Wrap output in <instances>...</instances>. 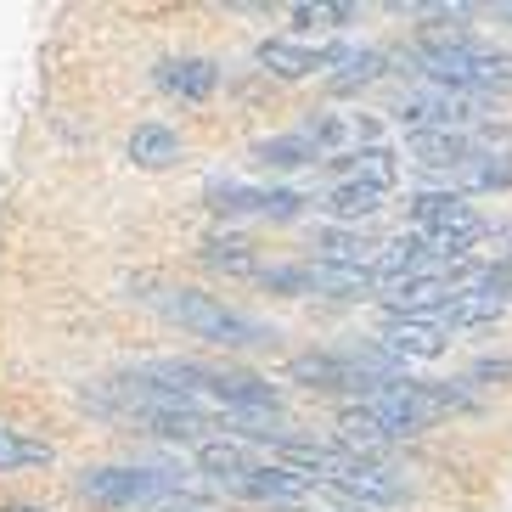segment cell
<instances>
[{"mask_svg":"<svg viewBox=\"0 0 512 512\" xmlns=\"http://www.w3.org/2000/svg\"><path fill=\"white\" fill-rule=\"evenodd\" d=\"M411 68L428 85H451V91H467V96L512 85V57L484 51L473 34H456V40H439V46H411Z\"/></svg>","mask_w":512,"mask_h":512,"instance_id":"obj_2","label":"cell"},{"mask_svg":"<svg viewBox=\"0 0 512 512\" xmlns=\"http://www.w3.org/2000/svg\"><path fill=\"white\" fill-rule=\"evenodd\" d=\"M383 197L389 192H377V186H366V181H338L321 197V209H327L338 226H361V220H372V214L383 209Z\"/></svg>","mask_w":512,"mask_h":512,"instance_id":"obj_18","label":"cell"},{"mask_svg":"<svg viewBox=\"0 0 512 512\" xmlns=\"http://www.w3.org/2000/svg\"><path fill=\"white\" fill-rule=\"evenodd\" d=\"M299 130L316 141L321 158H349V152H361V147H377V124L361 119V113H332V107H321Z\"/></svg>","mask_w":512,"mask_h":512,"instance_id":"obj_10","label":"cell"},{"mask_svg":"<svg viewBox=\"0 0 512 512\" xmlns=\"http://www.w3.org/2000/svg\"><path fill=\"white\" fill-rule=\"evenodd\" d=\"M445 181V192H501V186H512V152H496V147H484L473 152L462 169H451V175H439Z\"/></svg>","mask_w":512,"mask_h":512,"instance_id":"obj_15","label":"cell"},{"mask_svg":"<svg viewBox=\"0 0 512 512\" xmlns=\"http://www.w3.org/2000/svg\"><path fill=\"white\" fill-rule=\"evenodd\" d=\"M51 462H57L51 439H29L23 428L0 422V473H29V467H51Z\"/></svg>","mask_w":512,"mask_h":512,"instance_id":"obj_21","label":"cell"},{"mask_svg":"<svg viewBox=\"0 0 512 512\" xmlns=\"http://www.w3.org/2000/svg\"><path fill=\"white\" fill-rule=\"evenodd\" d=\"M220 490H231V496H242V501H304L316 484L304 479V473H293V467H282V462H271V456H254V462L242 467L237 479H226Z\"/></svg>","mask_w":512,"mask_h":512,"instance_id":"obj_9","label":"cell"},{"mask_svg":"<svg viewBox=\"0 0 512 512\" xmlns=\"http://www.w3.org/2000/svg\"><path fill=\"white\" fill-rule=\"evenodd\" d=\"M248 462H254V451H248L242 439H203V445H197V467H203V473H209L214 484L237 479V473H242Z\"/></svg>","mask_w":512,"mask_h":512,"instance_id":"obj_24","label":"cell"},{"mask_svg":"<svg viewBox=\"0 0 512 512\" xmlns=\"http://www.w3.org/2000/svg\"><path fill=\"white\" fill-rule=\"evenodd\" d=\"M496 17H501V23H512V0H501V6H496Z\"/></svg>","mask_w":512,"mask_h":512,"instance_id":"obj_28","label":"cell"},{"mask_svg":"<svg viewBox=\"0 0 512 512\" xmlns=\"http://www.w3.org/2000/svg\"><path fill=\"white\" fill-rule=\"evenodd\" d=\"M6 512H40V507H29V501H12V507H6Z\"/></svg>","mask_w":512,"mask_h":512,"instance_id":"obj_29","label":"cell"},{"mask_svg":"<svg viewBox=\"0 0 512 512\" xmlns=\"http://www.w3.org/2000/svg\"><path fill=\"white\" fill-rule=\"evenodd\" d=\"M327 490L332 496L361 501V507H400V501H406V479H400L389 462H372V456H361L349 473H338Z\"/></svg>","mask_w":512,"mask_h":512,"instance_id":"obj_11","label":"cell"},{"mask_svg":"<svg viewBox=\"0 0 512 512\" xmlns=\"http://www.w3.org/2000/svg\"><path fill=\"white\" fill-rule=\"evenodd\" d=\"M383 68H389V57L383 51H349V62L332 74V91L349 96V91H361V85H372V79H383Z\"/></svg>","mask_w":512,"mask_h":512,"instance_id":"obj_26","label":"cell"},{"mask_svg":"<svg viewBox=\"0 0 512 512\" xmlns=\"http://www.w3.org/2000/svg\"><path fill=\"white\" fill-rule=\"evenodd\" d=\"M74 496L96 512H130V507H164L181 496V473L169 467H141V462H119V467H85L74 479Z\"/></svg>","mask_w":512,"mask_h":512,"instance_id":"obj_3","label":"cell"},{"mask_svg":"<svg viewBox=\"0 0 512 512\" xmlns=\"http://www.w3.org/2000/svg\"><path fill=\"white\" fill-rule=\"evenodd\" d=\"M349 164V181H366V186H377V192H389L394 181H400V152L394 147H361V152H349L344 158Z\"/></svg>","mask_w":512,"mask_h":512,"instance_id":"obj_23","label":"cell"},{"mask_svg":"<svg viewBox=\"0 0 512 512\" xmlns=\"http://www.w3.org/2000/svg\"><path fill=\"white\" fill-rule=\"evenodd\" d=\"M259 68L276 79H310V74H338L349 62V46H304V40H259Z\"/></svg>","mask_w":512,"mask_h":512,"instance_id":"obj_8","label":"cell"},{"mask_svg":"<svg viewBox=\"0 0 512 512\" xmlns=\"http://www.w3.org/2000/svg\"><path fill=\"white\" fill-rule=\"evenodd\" d=\"M377 349H389L394 361H439L445 355V327L434 321H389V327L377 332Z\"/></svg>","mask_w":512,"mask_h":512,"instance_id":"obj_14","label":"cell"},{"mask_svg":"<svg viewBox=\"0 0 512 512\" xmlns=\"http://www.w3.org/2000/svg\"><path fill=\"white\" fill-rule=\"evenodd\" d=\"M411 220H417L422 248L434 259H451V265H462L467 248L490 237V220L473 214L456 192H417L411 197Z\"/></svg>","mask_w":512,"mask_h":512,"instance_id":"obj_4","label":"cell"},{"mask_svg":"<svg viewBox=\"0 0 512 512\" xmlns=\"http://www.w3.org/2000/svg\"><path fill=\"white\" fill-rule=\"evenodd\" d=\"M383 242L361 237V231H321L316 237V265H338V271H372Z\"/></svg>","mask_w":512,"mask_h":512,"instance_id":"obj_16","label":"cell"},{"mask_svg":"<svg viewBox=\"0 0 512 512\" xmlns=\"http://www.w3.org/2000/svg\"><path fill=\"white\" fill-rule=\"evenodd\" d=\"M130 158H136L141 169L181 164V136H175L169 124H136V130H130Z\"/></svg>","mask_w":512,"mask_h":512,"instance_id":"obj_20","label":"cell"},{"mask_svg":"<svg viewBox=\"0 0 512 512\" xmlns=\"http://www.w3.org/2000/svg\"><path fill=\"white\" fill-rule=\"evenodd\" d=\"M158 91L164 96H181V102H209L214 85H220V68L209 57H169L158 62Z\"/></svg>","mask_w":512,"mask_h":512,"instance_id":"obj_13","label":"cell"},{"mask_svg":"<svg viewBox=\"0 0 512 512\" xmlns=\"http://www.w3.org/2000/svg\"><path fill=\"white\" fill-rule=\"evenodd\" d=\"M338 445L377 462V451H383V445H394V439H389V428H383V422H377L366 406H344V411H338Z\"/></svg>","mask_w":512,"mask_h":512,"instance_id":"obj_19","label":"cell"},{"mask_svg":"<svg viewBox=\"0 0 512 512\" xmlns=\"http://www.w3.org/2000/svg\"><path fill=\"white\" fill-rule=\"evenodd\" d=\"M394 119L406 124L411 136H422V130H473V124L484 119V102L467 96V91H451V85L417 79V85L394 102Z\"/></svg>","mask_w":512,"mask_h":512,"instance_id":"obj_5","label":"cell"},{"mask_svg":"<svg viewBox=\"0 0 512 512\" xmlns=\"http://www.w3.org/2000/svg\"><path fill=\"white\" fill-rule=\"evenodd\" d=\"M209 209L226 214V220H299L310 209V197L293 192V186H209Z\"/></svg>","mask_w":512,"mask_h":512,"instance_id":"obj_7","label":"cell"},{"mask_svg":"<svg viewBox=\"0 0 512 512\" xmlns=\"http://www.w3.org/2000/svg\"><path fill=\"white\" fill-rule=\"evenodd\" d=\"M361 6H349V0H299V6H287V23L293 34H316V29H344L355 23Z\"/></svg>","mask_w":512,"mask_h":512,"instance_id":"obj_22","label":"cell"},{"mask_svg":"<svg viewBox=\"0 0 512 512\" xmlns=\"http://www.w3.org/2000/svg\"><path fill=\"white\" fill-rule=\"evenodd\" d=\"M203 259H209L214 271H226V276H254V282H259V271H265V265L254 259V248H248L242 237H209V242H203Z\"/></svg>","mask_w":512,"mask_h":512,"instance_id":"obj_25","label":"cell"},{"mask_svg":"<svg viewBox=\"0 0 512 512\" xmlns=\"http://www.w3.org/2000/svg\"><path fill=\"white\" fill-rule=\"evenodd\" d=\"M507 304H512V271L507 265H484L479 282L467 287V293H456L445 310H434V316H422V321H434V327H484V321H501L507 316Z\"/></svg>","mask_w":512,"mask_h":512,"instance_id":"obj_6","label":"cell"},{"mask_svg":"<svg viewBox=\"0 0 512 512\" xmlns=\"http://www.w3.org/2000/svg\"><path fill=\"white\" fill-rule=\"evenodd\" d=\"M473 152H484L473 130H422V136H406V164L428 169V175H451Z\"/></svg>","mask_w":512,"mask_h":512,"instance_id":"obj_12","label":"cell"},{"mask_svg":"<svg viewBox=\"0 0 512 512\" xmlns=\"http://www.w3.org/2000/svg\"><path fill=\"white\" fill-rule=\"evenodd\" d=\"M254 164L259 169H310V164H327L316 152V141L304 130H287V136H265L254 141Z\"/></svg>","mask_w":512,"mask_h":512,"instance_id":"obj_17","label":"cell"},{"mask_svg":"<svg viewBox=\"0 0 512 512\" xmlns=\"http://www.w3.org/2000/svg\"><path fill=\"white\" fill-rule=\"evenodd\" d=\"M158 512H214V501H197V496H175V501H164Z\"/></svg>","mask_w":512,"mask_h":512,"instance_id":"obj_27","label":"cell"},{"mask_svg":"<svg viewBox=\"0 0 512 512\" xmlns=\"http://www.w3.org/2000/svg\"><path fill=\"white\" fill-rule=\"evenodd\" d=\"M152 304H158L175 327H186L192 338H203V344H214V349H265V344H276V327H265V321L248 316V310L220 304L214 293H197V287H164V293H152Z\"/></svg>","mask_w":512,"mask_h":512,"instance_id":"obj_1","label":"cell"}]
</instances>
